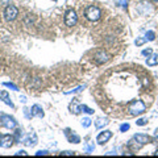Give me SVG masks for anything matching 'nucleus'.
Masks as SVG:
<instances>
[{
  "label": "nucleus",
  "mask_w": 158,
  "mask_h": 158,
  "mask_svg": "<svg viewBox=\"0 0 158 158\" xmlns=\"http://www.w3.org/2000/svg\"><path fill=\"white\" fill-rule=\"evenodd\" d=\"M128 111H129L132 116H138V115H142L146 111V106L142 100H133L128 106Z\"/></svg>",
  "instance_id": "1"
},
{
  "label": "nucleus",
  "mask_w": 158,
  "mask_h": 158,
  "mask_svg": "<svg viewBox=\"0 0 158 158\" xmlns=\"http://www.w3.org/2000/svg\"><path fill=\"white\" fill-rule=\"evenodd\" d=\"M85 15H86V17L90 20V21H98V20L100 19V16H102V12H100V9H99L98 7L90 6V7L86 8Z\"/></svg>",
  "instance_id": "2"
},
{
  "label": "nucleus",
  "mask_w": 158,
  "mask_h": 158,
  "mask_svg": "<svg viewBox=\"0 0 158 158\" xmlns=\"http://www.w3.org/2000/svg\"><path fill=\"white\" fill-rule=\"evenodd\" d=\"M78 21V16H77V12L74 9H70L67 11L65 15V24L67 27H74Z\"/></svg>",
  "instance_id": "3"
},
{
  "label": "nucleus",
  "mask_w": 158,
  "mask_h": 158,
  "mask_svg": "<svg viewBox=\"0 0 158 158\" xmlns=\"http://www.w3.org/2000/svg\"><path fill=\"white\" fill-rule=\"evenodd\" d=\"M17 15H19V9L15 6H8L6 11H4V16H6V20H8V21H13L17 17Z\"/></svg>",
  "instance_id": "4"
},
{
  "label": "nucleus",
  "mask_w": 158,
  "mask_h": 158,
  "mask_svg": "<svg viewBox=\"0 0 158 158\" xmlns=\"http://www.w3.org/2000/svg\"><path fill=\"white\" fill-rule=\"evenodd\" d=\"M0 121H2V124L8 128V129H13V128H16V121H15V118L8 116V115H2V118H0Z\"/></svg>",
  "instance_id": "5"
},
{
  "label": "nucleus",
  "mask_w": 158,
  "mask_h": 158,
  "mask_svg": "<svg viewBox=\"0 0 158 158\" xmlns=\"http://www.w3.org/2000/svg\"><path fill=\"white\" fill-rule=\"evenodd\" d=\"M13 141H15V138L11 135L0 136V146H3V148H11L13 145Z\"/></svg>",
  "instance_id": "6"
},
{
  "label": "nucleus",
  "mask_w": 158,
  "mask_h": 158,
  "mask_svg": "<svg viewBox=\"0 0 158 158\" xmlns=\"http://www.w3.org/2000/svg\"><path fill=\"white\" fill-rule=\"evenodd\" d=\"M108 59H110V56H108V53H106L104 50H100L95 54V62L98 65H102V63H106Z\"/></svg>",
  "instance_id": "7"
},
{
  "label": "nucleus",
  "mask_w": 158,
  "mask_h": 158,
  "mask_svg": "<svg viewBox=\"0 0 158 158\" xmlns=\"http://www.w3.org/2000/svg\"><path fill=\"white\" fill-rule=\"evenodd\" d=\"M111 137H112V132L111 131H104V132H102V133L98 135L96 141L99 142V144H104V142H107Z\"/></svg>",
  "instance_id": "8"
},
{
  "label": "nucleus",
  "mask_w": 158,
  "mask_h": 158,
  "mask_svg": "<svg viewBox=\"0 0 158 158\" xmlns=\"http://www.w3.org/2000/svg\"><path fill=\"white\" fill-rule=\"evenodd\" d=\"M133 138H135V140H136L141 146L145 145V144H149V142H150V137L148 136V135H142V133L135 135V137H133Z\"/></svg>",
  "instance_id": "9"
},
{
  "label": "nucleus",
  "mask_w": 158,
  "mask_h": 158,
  "mask_svg": "<svg viewBox=\"0 0 158 158\" xmlns=\"http://www.w3.org/2000/svg\"><path fill=\"white\" fill-rule=\"evenodd\" d=\"M69 110H70V112L78 115V113H81V106L78 104L77 100H73V102L70 103V106H69Z\"/></svg>",
  "instance_id": "10"
},
{
  "label": "nucleus",
  "mask_w": 158,
  "mask_h": 158,
  "mask_svg": "<svg viewBox=\"0 0 158 158\" xmlns=\"http://www.w3.org/2000/svg\"><path fill=\"white\" fill-rule=\"evenodd\" d=\"M31 112H32V116H38V117H44V111H42V108L40 107V106H37V104L32 107Z\"/></svg>",
  "instance_id": "11"
},
{
  "label": "nucleus",
  "mask_w": 158,
  "mask_h": 158,
  "mask_svg": "<svg viewBox=\"0 0 158 158\" xmlns=\"http://www.w3.org/2000/svg\"><path fill=\"white\" fill-rule=\"evenodd\" d=\"M146 63L149 66H157L158 65V54H153L150 58L146 59Z\"/></svg>",
  "instance_id": "12"
},
{
  "label": "nucleus",
  "mask_w": 158,
  "mask_h": 158,
  "mask_svg": "<svg viewBox=\"0 0 158 158\" xmlns=\"http://www.w3.org/2000/svg\"><path fill=\"white\" fill-rule=\"evenodd\" d=\"M128 146H129L131 149H132V152H137V150L141 148V145L138 144V142L135 140V138H132V140H131L129 142H128Z\"/></svg>",
  "instance_id": "13"
},
{
  "label": "nucleus",
  "mask_w": 158,
  "mask_h": 158,
  "mask_svg": "<svg viewBox=\"0 0 158 158\" xmlns=\"http://www.w3.org/2000/svg\"><path fill=\"white\" fill-rule=\"evenodd\" d=\"M108 124V120L106 117H99L98 120L95 121V128H103Z\"/></svg>",
  "instance_id": "14"
},
{
  "label": "nucleus",
  "mask_w": 158,
  "mask_h": 158,
  "mask_svg": "<svg viewBox=\"0 0 158 158\" xmlns=\"http://www.w3.org/2000/svg\"><path fill=\"white\" fill-rule=\"evenodd\" d=\"M66 135L69 137V140H70V142H73V144H78V142L81 141V138H79L78 135H70V133H69V129L66 131Z\"/></svg>",
  "instance_id": "15"
},
{
  "label": "nucleus",
  "mask_w": 158,
  "mask_h": 158,
  "mask_svg": "<svg viewBox=\"0 0 158 158\" xmlns=\"http://www.w3.org/2000/svg\"><path fill=\"white\" fill-rule=\"evenodd\" d=\"M0 96L3 98V100H4V103L6 104H8V106H11L12 108H13V103L9 100V98H8V92L7 91H2V94H0Z\"/></svg>",
  "instance_id": "16"
},
{
  "label": "nucleus",
  "mask_w": 158,
  "mask_h": 158,
  "mask_svg": "<svg viewBox=\"0 0 158 158\" xmlns=\"http://www.w3.org/2000/svg\"><path fill=\"white\" fill-rule=\"evenodd\" d=\"M36 141H37V136H34L33 140H32V138H28V140H25L24 144L28 145V146H33V145H36Z\"/></svg>",
  "instance_id": "17"
},
{
  "label": "nucleus",
  "mask_w": 158,
  "mask_h": 158,
  "mask_svg": "<svg viewBox=\"0 0 158 158\" xmlns=\"http://www.w3.org/2000/svg\"><path fill=\"white\" fill-rule=\"evenodd\" d=\"M81 112H86L88 113V115H91V113H94V110H91L90 107H87V106H81Z\"/></svg>",
  "instance_id": "18"
},
{
  "label": "nucleus",
  "mask_w": 158,
  "mask_h": 158,
  "mask_svg": "<svg viewBox=\"0 0 158 158\" xmlns=\"http://www.w3.org/2000/svg\"><path fill=\"white\" fill-rule=\"evenodd\" d=\"M154 38H156V34H154V32L149 31V32L146 33V40H149V41H154Z\"/></svg>",
  "instance_id": "19"
},
{
  "label": "nucleus",
  "mask_w": 158,
  "mask_h": 158,
  "mask_svg": "<svg viewBox=\"0 0 158 158\" xmlns=\"http://www.w3.org/2000/svg\"><path fill=\"white\" fill-rule=\"evenodd\" d=\"M82 125L85 127V128H88V127L91 125V120H90V118H88V117L83 118V120H82Z\"/></svg>",
  "instance_id": "20"
},
{
  "label": "nucleus",
  "mask_w": 158,
  "mask_h": 158,
  "mask_svg": "<svg viewBox=\"0 0 158 158\" xmlns=\"http://www.w3.org/2000/svg\"><path fill=\"white\" fill-rule=\"evenodd\" d=\"M136 123H137V125H140V127L146 125V124H148V118H138Z\"/></svg>",
  "instance_id": "21"
},
{
  "label": "nucleus",
  "mask_w": 158,
  "mask_h": 158,
  "mask_svg": "<svg viewBox=\"0 0 158 158\" xmlns=\"http://www.w3.org/2000/svg\"><path fill=\"white\" fill-rule=\"evenodd\" d=\"M152 49H145V50H142V56H145V57H149L152 56Z\"/></svg>",
  "instance_id": "22"
},
{
  "label": "nucleus",
  "mask_w": 158,
  "mask_h": 158,
  "mask_svg": "<svg viewBox=\"0 0 158 158\" xmlns=\"http://www.w3.org/2000/svg\"><path fill=\"white\" fill-rule=\"evenodd\" d=\"M145 41H146V38H138V40H136V45L137 46H141Z\"/></svg>",
  "instance_id": "23"
},
{
  "label": "nucleus",
  "mask_w": 158,
  "mask_h": 158,
  "mask_svg": "<svg viewBox=\"0 0 158 158\" xmlns=\"http://www.w3.org/2000/svg\"><path fill=\"white\" fill-rule=\"evenodd\" d=\"M4 86H7V87H9V88H12V90H15V91H17V90H19V88L15 86L13 83H4Z\"/></svg>",
  "instance_id": "24"
},
{
  "label": "nucleus",
  "mask_w": 158,
  "mask_h": 158,
  "mask_svg": "<svg viewBox=\"0 0 158 158\" xmlns=\"http://www.w3.org/2000/svg\"><path fill=\"white\" fill-rule=\"evenodd\" d=\"M129 129V124H123L121 127H120V131L121 132H125V131H128Z\"/></svg>",
  "instance_id": "25"
},
{
  "label": "nucleus",
  "mask_w": 158,
  "mask_h": 158,
  "mask_svg": "<svg viewBox=\"0 0 158 158\" xmlns=\"http://www.w3.org/2000/svg\"><path fill=\"white\" fill-rule=\"evenodd\" d=\"M75 153L74 152H70V150H66V152H62L61 153V156H74Z\"/></svg>",
  "instance_id": "26"
},
{
  "label": "nucleus",
  "mask_w": 158,
  "mask_h": 158,
  "mask_svg": "<svg viewBox=\"0 0 158 158\" xmlns=\"http://www.w3.org/2000/svg\"><path fill=\"white\" fill-rule=\"evenodd\" d=\"M117 2L121 7H127V4H128V0H117Z\"/></svg>",
  "instance_id": "27"
},
{
  "label": "nucleus",
  "mask_w": 158,
  "mask_h": 158,
  "mask_svg": "<svg viewBox=\"0 0 158 158\" xmlns=\"http://www.w3.org/2000/svg\"><path fill=\"white\" fill-rule=\"evenodd\" d=\"M148 85H149V81H148V78H142V86L146 87Z\"/></svg>",
  "instance_id": "28"
},
{
  "label": "nucleus",
  "mask_w": 158,
  "mask_h": 158,
  "mask_svg": "<svg viewBox=\"0 0 158 158\" xmlns=\"http://www.w3.org/2000/svg\"><path fill=\"white\" fill-rule=\"evenodd\" d=\"M46 154H48L46 150H40V152H37V156H46Z\"/></svg>",
  "instance_id": "29"
},
{
  "label": "nucleus",
  "mask_w": 158,
  "mask_h": 158,
  "mask_svg": "<svg viewBox=\"0 0 158 158\" xmlns=\"http://www.w3.org/2000/svg\"><path fill=\"white\" fill-rule=\"evenodd\" d=\"M16 156H27V152H24V150H20L16 153Z\"/></svg>",
  "instance_id": "30"
},
{
  "label": "nucleus",
  "mask_w": 158,
  "mask_h": 158,
  "mask_svg": "<svg viewBox=\"0 0 158 158\" xmlns=\"http://www.w3.org/2000/svg\"><path fill=\"white\" fill-rule=\"evenodd\" d=\"M94 149V145H90V146H87V152H91Z\"/></svg>",
  "instance_id": "31"
},
{
  "label": "nucleus",
  "mask_w": 158,
  "mask_h": 158,
  "mask_svg": "<svg viewBox=\"0 0 158 158\" xmlns=\"http://www.w3.org/2000/svg\"><path fill=\"white\" fill-rule=\"evenodd\" d=\"M21 102H24V103H25V102H27V99H25V96H21Z\"/></svg>",
  "instance_id": "32"
},
{
  "label": "nucleus",
  "mask_w": 158,
  "mask_h": 158,
  "mask_svg": "<svg viewBox=\"0 0 158 158\" xmlns=\"http://www.w3.org/2000/svg\"><path fill=\"white\" fill-rule=\"evenodd\" d=\"M154 136H156V137H158V129L156 131V133H154Z\"/></svg>",
  "instance_id": "33"
},
{
  "label": "nucleus",
  "mask_w": 158,
  "mask_h": 158,
  "mask_svg": "<svg viewBox=\"0 0 158 158\" xmlns=\"http://www.w3.org/2000/svg\"><path fill=\"white\" fill-rule=\"evenodd\" d=\"M153 2H154V3H158V0H153Z\"/></svg>",
  "instance_id": "34"
},
{
  "label": "nucleus",
  "mask_w": 158,
  "mask_h": 158,
  "mask_svg": "<svg viewBox=\"0 0 158 158\" xmlns=\"http://www.w3.org/2000/svg\"><path fill=\"white\" fill-rule=\"evenodd\" d=\"M156 156H158V150H157V152H156Z\"/></svg>",
  "instance_id": "35"
}]
</instances>
